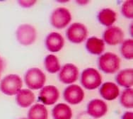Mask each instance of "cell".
<instances>
[{
  "mask_svg": "<svg viewBox=\"0 0 133 119\" xmlns=\"http://www.w3.org/2000/svg\"><path fill=\"white\" fill-rule=\"evenodd\" d=\"M23 82L20 76L11 74L3 78L0 83V89L7 96H14L21 89Z\"/></svg>",
  "mask_w": 133,
  "mask_h": 119,
  "instance_id": "obj_2",
  "label": "cell"
},
{
  "mask_svg": "<svg viewBox=\"0 0 133 119\" xmlns=\"http://www.w3.org/2000/svg\"><path fill=\"white\" fill-rule=\"evenodd\" d=\"M64 45V38L59 33L52 32L47 36L45 38V46L50 52H59L62 49Z\"/></svg>",
  "mask_w": 133,
  "mask_h": 119,
  "instance_id": "obj_13",
  "label": "cell"
},
{
  "mask_svg": "<svg viewBox=\"0 0 133 119\" xmlns=\"http://www.w3.org/2000/svg\"><path fill=\"white\" fill-rule=\"evenodd\" d=\"M59 92L58 89L53 85L45 86L41 89L38 95L39 101L43 105H53L59 99Z\"/></svg>",
  "mask_w": 133,
  "mask_h": 119,
  "instance_id": "obj_10",
  "label": "cell"
},
{
  "mask_svg": "<svg viewBox=\"0 0 133 119\" xmlns=\"http://www.w3.org/2000/svg\"><path fill=\"white\" fill-rule=\"evenodd\" d=\"M44 65L45 67V70L51 74L58 72L61 69L59 60L57 56L54 55H47L44 60Z\"/></svg>",
  "mask_w": 133,
  "mask_h": 119,
  "instance_id": "obj_21",
  "label": "cell"
},
{
  "mask_svg": "<svg viewBox=\"0 0 133 119\" xmlns=\"http://www.w3.org/2000/svg\"><path fill=\"white\" fill-rule=\"evenodd\" d=\"M120 52L124 58L132 60L133 58V41L132 39H127L122 43L120 47Z\"/></svg>",
  "mask_w": 133,
  "mask_h": 119,
  "instance_id": "obj_23",
  "label": "cell"
},
{
  "mask_svg": "<svg viewBox=\"0 0 133 119\" xmlns=\"http://www.w3.org/2000/svg\"><path fill=\"white\" fill-rule=\"evenodd\" d=\"M16 36L20 44L27 46L32 45L36 41L37 32L36 29L31 24H21L16 31Z\"/></svg>",
  "mask_w": 133,
  "mask_h": 119,
  "instance_id": "obj_5",
  "label": "cell"
},
{
  "mask_svg": "<svg viewBox=\"0 0 133 119\" xmlns=\"http://www.w3.org/2000/svg\"><path fill=\"white\" fill-rule=\"evenodd\" d=\"M24 81L28 88L32 90H38L44 87L46 82V77L41 69L33 67L26 71Z\"/></svg>",
  "mask_w": 133,
  "mask_h": 119,
  "instance_id": "obj_3",
  "label": "cell"
},
{
  "mask_svg": "<svg viewBox=\"0 0 133 119\" xmlns=\"http://www.w3.org/2000/svg\"><path fill=\"white\" fill-rule=\"evenodd\" d=\"M86 48L90 54L99 55L102 54L105 49V43L102 39L93 36L87 39Z\"/></svg>",
  "mask_w": 133,
  "mask_h": 119,
  "instance_id": "obj_16",
  "label": "cell"
},
{
  "mask_svg": "<svg viewBox=\"0 0 133 119\" xmlns=\"http://www.w3.org/2000/svg\"><path fill=\"white\" fill-rule=\"evenodd\" d=\"M4 60L0 56V73L2 72L3 69H4Z\"/></svg>",
  "mask_w": 133,
  "mask_h": 119,
  "instance_id": "obj_27",
  "label": "cell"
},
{
  "mask_svg": "<svg viewBox=\"0 0 133 119\" xmlns=\"http://www.w3.org/2000/svg\"><path fill=\"white\" fill-rule=\"evenodd\" d=\"M99 92L102 98L107 101H113L120 95V89L118 85L111 82L103 83L100 87Z\"/></svg>",
  "mask_w": 133,
  "mask_h": 119,
  "instance_id": "obj_14",
  "label": "cell"
},
{
  "mask_svg": "<svg viewBox=\"0 0 133 119\" xmlns=\"http://www.w3.org/2000/svg\"><path fill=\"white\" fill-rule=\"evenodd\" d=\"M107 104L102 99L94 98L87 105V113L92 118H101L107 114Z\"/></svg>",
  "mask_w": 133,
  "mask_h": 119,
  "instance_id": "obj_11",
  "label": "cell"
},
{
  "mask_svg": "<svg viewBox=\"0 0 133 119\" xmlns=\"http://www.w3.org/2000/svg\"><path fill=\"white\" fill-rule=\"evenodd\" d=\"M52 115L53 119H72V110L67 104L59 103L54 106Z\"/></svg>",
  "mask_w": 133,
  "mask_h": 119,
  "instance_id": "obj_19",
  "label": "cell"
},
{
  "mask_svg": "<svg viewBox=\"0 0 133 119\" xmlns=\"http://www.w3.org/2000/svg\"><path fill=\"white\" fill-rule=\"evenodd\" d=\"M66 36L71 43L74 44H79L87 39L88 30L83 23H74L67 29Z\"/></svg>",
  "mask_w": 133,
  "mask_h": 119,
  "instance_id": "obj_7",
  "label": "cell"
},
{
  "mask_svg": "<svg viewBox=\"0 0 133 119\" xmlns=\"http://www.w3.org/2000/svg\"><path fill=\"white\" fill-rule=\"evenodd\" d=\"M28 119H48V111L45 105L36 104L31 106L28 113Z\"/></svg>",
  "mask_w": 133,
  "mask_h": 119,
  "instance_id": "obj_20",
  "label": "cell"
},
{
  "mask_svg": "<svg viewBox=\"0 0 133 119\" xmlns=\"http://www.w3.org/2000/svg\"><path fill=\"white\" fill-rule=\"evenodd\" d=\"M120 102L121 105L126 109L133 108V89L128 88L124 89L120 97Z\"/></svg>",
  "mask_w": 133,
  "mask_h": 119,
  "instance_id": "obj_22",
  "label": "cell"
},
{
  "mask_svg": "<svg viewBox=\"0 0 133 119\" xmlns=\"http://www.w3.org/2000/svg\"><path fill=\"white\" fill-rule=\"evenodd\" d=\"M115 81L123 87L132 88L133 85V70L132 68H128L120 71L115 77Z\"/></svg>",
  "mask_w": 133,
  "mask_h": 119,
  "instance_id": "obj_18",
  "label": "cell"
},
{
  "mask_svg": "<svg viewBox=\"0 0 133 119\" xmlns=\"http://www.w3.org/2000/svg\"><path fill=\"white\" fill-rule=\"evenodd\" d=\"M79 77V69L72 63H66L59 71V81L63 84H70L75 82Z\"/></svg>",
  "mask_w": 133,
  "mask_h": 119,
  "instance_id": "obj_9",
  "label": "cell"
},
{
  "mask_svg": "<svg viewBox=\"0 0 133 119\" xmlns=\"http://www.w3.org/2000/svg\"><path fill=\"white\" fill-rule=\"evenodd\" d=\"M102 82L101 75L94 68H87L81 75V84L83 87L89 90L98 88Z\"/></svg>",
  "mask_w": 133,
  "mask_h": 119,
  "instance_id": "obj_4",
  "label": "cell"
},
{
  "mask_svg": "<svg viewBox=\"0 0 133 119\" xmlns=\"http://www.w3.org/2000/svg\"><path fill=\"white\" fill-rule=\"evenodd\" d=\"M103 41L110 45H116L123 42L124 32L123 30L117 26L108 27L103 35Z\"/></svg>",
  "mask_w": 133,
  "mask_h": 119,
  "instance_id": "obj_12",
  "label": "cell"
},
{
  "mask_svg": "<svg viewBox=\"0 0 133 119\" xmlns=\"http://www.w3.org/2000/svg\"><path fill=\"white\" fill-rule=\"evenodd\" d=\"M36 3V1H18V4L23 8L31 7Z\"/></svg>",
  "mask_w": 133,
  "mask_h": 119,
  "instance_id": "obj_25",
  "label": "cell"
},
{
  "mask_svg": "<svg viewBox=\"0 0 133 119\" xmlns=\"http://www.w3.org/2000/svg\"><path fill=\"white\" fill-rule=\"evenodd\" d=\"M101 24L106 27H110L117 20V14L110 8H105L100 11L97 16Z\"/></svg>",
  "mask_w": 133,
  "mask_h": 119,
  "instance_id": "obj_17",
  "label": "cell"
},
{
  "mask_svg": "<svg viewBox=\"0 0 133 119\" xmlns=\"http://www.w3.org/2000/svg\"><path fill=\"white\" fill-rule=\"evenodd\" d=\"M121 119H133V113L132 111H127L124 113Z\"/></svg>",
  "mask_w": 133,
  "mask_h": 119,
  "instance_id": "obj_26",
  "label": "cell"
},
{
  "mask_svg": "<svg viewBox=\"0 0 133 119\" xmlns=\"http://www.w3.org/2000/svg\"><path fill=\"white\" fill-rule=\"evenodd\" d=\"M98 65L100 70L104 73L114 74L120 69V59L115 53L105 52L98 58Z\"/></svg>",
  "mask_w": 133,
  "mask_h": 119,
  "instance_id": "obj_1",
  "label": "cell"
},
{
  "mask_svg": "<svg viewBox=\"0 0 133 119\" xmlns=\"http://www.w3.org/2000/svg\"><path fill=\"white\" fill-rule=\"evenodd\" d=\"M72 18V14L66 8L58 7L51 14L50 23L56 29H64L71 22Z\"/></svg>",
  "mask_w": 133,
  "mask_h": 119,
  "instance_id": "obj_6",
  "label": "cell"
},
{
  "mask_svg": "<svg viewBox=\"0 0 133 119\" xmlns=\"http://www.w3.org/2000/svg\"><path fill=\"white\" fill-rule=\"evenodd\" d=\"M18 119H28L27 118H18Z\"/></svg>",
  "mask_w": 133,
  "mask_h": 119,
  "instance_id": "obj_28",
  "label": "cell"
},
{
  "mask_svg": "<svg viewBox=\"0 0 133 119\" xmlns=\"http://www.w3.org/2000/svg\"><path fill=\"white\" fill-rule=\"evenodd\" d=\"M121 12L127 18L132 19L133 18V1L127 0L123 3L121 7Z\"/></svg>",
  "mask_w": 133,
  "mask_h": 119,
  "instance_id": "obj_24",
  "label": "cell"
},
{
  "mask_svg": "<svg viewBox=\"0 0 133 119\" xmlns=\"http://www.w3.org/2000/svg\"><path fill=\"white\" fill-rule=\"evenodd\" d=\"M36 96L31 89H21L16 94V101L18 106L21 108H27L31 106L35 101Z\"/></svg>",
  "mask_w": 133,
  "mask_h": 119,
  "instance_id": "obj_15",
  "label": "cell"
},
{
  "mask_svg": "<svg viewBox=\"0 0 133 119\" xmlns=\"http://www.w3.org/2000/svg\"><path fill=\"white\" fill-rule=\"evenodd\" d=\"M64 100L71 105L80 104L84 98V91L83 89L77 84L68 86L63 93Z\"/></svg>",
  "mask_w": 133,
  "mask_h": 119,
  "instance_id": "obj_8",
  "label": "cell"
}]
</instances>
